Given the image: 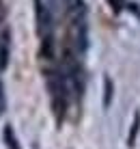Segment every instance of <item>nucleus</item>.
<instances>
[{
    "mask_svg": "<svg viewBox=\"0 0 140 149\" xmlns=\"http://www.w3.org/2000/svg\"><path fill=\"white\" fill-rule=\"evenodd\" d=\"M4 143H7V149H19V143L15 138V132H13L11 125L4 127Z\"/></svg>",
    "mask_w": 140,
    "mask_h": 149,
    "instance_id": "f03ea898",
    "label": "nucleus"
},
{
    "mask_svg": "<svg viewBox=\"0 0 140 149\" xmlns=\"http://www.w3.org/2000/svg\"><path fill=\"white\" fill-rule=\"evenodd\" d=\"M4 17H7V7H4L2 0H0V24L4 22Z\"/></svg>",
    "mask_w": 140,
    "mask_h": 149,
    "instance_id": "20e7f679",
    "label": "nucleus"
},
{
    "mask_svg": "<svg viewBox=\"0 0 140 149\" xmlns=\"http://www.w3.org/2000/svg\"><path fill=\"white\" fill-rule=\"evenodd\" d=\"M112 93H114V86H112V80L110 78H103V106H110L112 102Z\"/></svg>",
    "mask_w": 140,
    "mask_h": 149,
    "instance_id": "7ed1b4c3",
    "label": "nucleus"
},
{
    "mask_svg": "<svg viewBox=\"0 0 140 149\" xmlns=\"http://www.w3.org/2000/svg\"><path fill=\"white\" fill-rule=\"evenodd\" d=\"M138 132H140V110L134 112V121H132V127H129V134H127V147H134V145H136Z\"/></svg>",
    "mask_w": 140,
    "mask_h": 149,
    "instance_id": "f257e3e1",
    "label": "nucleus"
},
{
    "mask_svg": "<svg viewBox=\"0 0 140 149\" xmlns=\"http://www.w3.org/2000/svg\"><path fill=\"white\" fill-rule=\"evenodd\" d=\"M0 54H2V39H0Z\"/></svg>",
    "mask_w": 140,
    "mask_h": 149,
    "instance_id": "39448f33",
    "label": "nucleus"
}]
</instances>
